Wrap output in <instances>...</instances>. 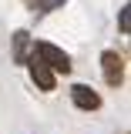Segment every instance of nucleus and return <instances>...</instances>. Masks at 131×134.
<instances>
[{"instance_id": "obj_1", "label": "nucleus", "mask_w": 131, "mask_h": 134, "mask_svg": "<svg viewBox=\"0 0 131 134\" xmlns=\"http://www.w3.org/2000/svg\"><path fill=\"white\" fill-rule=\"evenodd\" d=\"M34 54H37V57H40V60L50 67V70H61V74H67V70H71V57H67L61 47L47 44V40H40V44L34 47Z\"/></svg>"}, {"instance_id": "obj_2", "label": "nucleus", "mask_w": 131, "mask_h": 134, "mask_svg": "<svg viewBox=\"0 0 131 134\" xmlns=\"http://www.w3.org/2000/svg\"><path fill=\"white\" fill-rule=\"evenodd\" d=\"M27 67H30V77H34V84H37L40 91H54V70H50L37 54L27 57Z\"/></svg>"}, {"instance_id": "obj_3", "label": "nucleus", "mask_w": 131, "mask_h": 134, "mask_svg": "<svg viewBox=\"0 0 131 134\" xmlns=\"http://www.w3.org/2000/svg\"><path fill=\"white\" fill-rule=\"evenodd\" d=\"M101 64H104V81H108V84H121V77H124V64H121V57H118L114 50H104Z\"/></svg>"}, {"instance_id": "obj_4", "label": "nucleus", "mask_w": 131, "mask_h": 134, "mask_svg": "<svg viewBox=\"0 0 131 134\" xmlns=\"http://www.w3.org/2000/svg\"><path fill=\"white\" fill-rule=\"evenodd\" d=\"M71 100H74L81 111H98V107H101V97L91 91V87H84V84L71 87Z\"/></svg>"}, {"instance_id": "obj_5", "label": "nucleus", "mask_w": 131, "mask_h": 134, "mask_svg": "<svg viewBox=\"0 0 131 134\" xmlns=\"http://www.w3.org/2000/svg\"><path fill=\"white\" fill-rule=\"evenodd\" d=\"M27 44H30V37H27V30L17 34V60H27Z\"/></svg>"}, {"instance_id": "obj_6", "label": "nucleus", "mask_w": 131, "mask_h": 134, "mask_svg": "<svg viewBox=\"0 0 131 134\" xmlns=\"http://www.w3.org/2000/svg\"><path fill=\"white\" fill-rule=\"evenodd\" d=\"M128 27H131V10H128V7H121V30L128 34Z\"/></svg>"}, {"instance_id": "obj_7", "label": "nucleus", "mask_w": 131, "mask_h": 134, "mask_svg": "<svg viewBox=\"0 0 131 134\" xmlns=\"http://www.w3.org/2000/svg\"><path fill=\"white\" fill-rule=\"evenodd\" d=\"M67 0H44V7H47V10H57V7H64Z\"/></svg>"}, {"instance_id": "obj_8", "label": "nucleus", "mask_w": 131, "mask_h": 134, "mask_svg": "<svg viewBox=\"0 0 131 134\" xmlns=\"http://www.w3.org/2000/svg\"><path fill=\"white\" fill-rule=\"evenodd\" d=\"M27 3H34V0H27Z\"/></svg>"}]
</instances>
